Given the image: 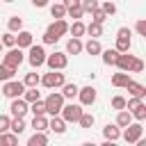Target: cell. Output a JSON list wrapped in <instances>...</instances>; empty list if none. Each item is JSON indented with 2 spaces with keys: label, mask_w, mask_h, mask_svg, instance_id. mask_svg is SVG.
<instances>
[{
  "label": "cell",
  "mask_w": 146,
  "mask_h": 146,
  "mask_svg": "<svg viewBox=\"0 0 146 146\" xmlns=\"http://www.w3.org/2000/svg\"><path fill=\"white\" fill-rule=\"evenodd\" d=\"M66 32H68L66 21H64V18H55V23H50L48 30H46V34H43V43H55V41H59V36L66 34Z\"/></svg>",
  "instance_id": "6da1fadb"
},
{
  "label": "cell",
  "mask_w": 146,
  "mask_h": 146,
  "mask_svg": "<svg viewBox=\"0 0 146 146\" xmlns=\"http://www.w3.org/2000/svg\"><path fill=\"white\" fill-rule=\"evenodd\" d=\"M39 82H41L43 87H48V89H57V87H62V84L66 82V78H64V73H59V71L50 68V73H46Z\"/></svg>",
  "instance_id": "7a4b0ae2"
},
{
  "label": "cell",
  "mask_w": 146,
  "mask_h": 146,
  "mask_svg": "<svg viewBox=\"0 0 146 146\" xmlns=\"http://www.w3.org/2000/svg\"><path fill=\"white\" fill-rule=\"evenodd\" d=\"M43 105H46V112L55 116V114H59V112H62V105H64V96H62V94H57V91H52V94H50V96L43 100Z\"/></svg>",
  "instance_id": "3957f363"
},
{
  "label": "cell",
  "mask_w": 146,
  "mask_h": 146,
  "mask_svg": "<svg viewBox=\"0 0 146 146\" xmlns=\"http://www.w3.org/2000/svg\"><path fill=\"white\" fill-rule=\"evenodd\" d=\"M82 112H84V110H82L80 105H73V103H71V105H62V112H59V114H62V119H64L66 123H78V119H80Z\"/></svg>",
  "instance_id": "277c9868"
},
{
  "label": "cell",
  "mask_w": 146,
  "mask_h": 146,
  "mask_svg": "<svg viewBox=\"0 0 146 146\" xmlns=\"http://www.w3.org/2000/svg\"><path fill=\"white\" fill-rule=\"evenodd\" d=\"M27 62L34 66V68H39V66H43L46 64V50H43V46H30V57H27Z\"/></svg>",
  "instance_id": "5b68a950"
},
{
  "label": "cell",
  "mask_w": 146,
  "mask_h": 146,
  "mask_svg": "<svg viewBox=\"0 0 146 146\" xmlns=\"http://www.w3.org/2000/svg\"><path fill=\"white\" fill-rule=\"evenodd\" d=\"M23 91H25V84L16 82V80H7L5 87H2V94L7 98H18V96H23Z\"/></svg>",
  "instance_id": "8992f818"
},
{
  "label": "cell",
  "mask_w": 146,
  "mask_h": 146,
  "mask_svg": "<svg viewBox=\"0 0 146 146\" xmlns=\"http://www.w3.org/2000/svg\"><path fill=\"white\" fill-rule=\"evenodd\" d=\"M46 64H48L50 68H55V71H62V68H66L68 57H66V52H52V55L46 57Z\"/></svg>",
  "instance_id": "52a82bcc"
},
{
  "label": "cell",
  "mask_w": 146,
  "mask_h": 146,
  "mask_svg": "<svg viewBox=\"0 0 146 146\" xmlns=\"http://www.w3.org/2000/svg\"><path fill=\"white\" fill-rule=\"evenodd\" d=\"M141 132H144V128H141V123H128L125 125V132H123V139L128 141V144H135L139 137H141Z\"/></svg>",
  "instance_id": "ba28073f"
},
{
  "label": "cell",
  "mask_w": 146,
  "mask_h": 146,
  "mask_svg": "<svg viewBox=\"0 0 146 146\" xmlns=\"http://www.w3.org/2000/svg\"><path fill=\"white\" fill-rule=\"evenodd\" d=\"M5 64L11 66V68H18V66L23 64V52H21V48H14V46H11V50L5 55Z\"/></svg>",
  "instance_id": "9c48e42d"
},
{
  "label": "cell",
  "mask_w": 146,
  "mask_h": 146,
  "mask_svg": "<svg viewBox=\"0 0 146 146\" xmlns=\"http://www.w3.org/2000/svg\"><path fill=\"white\" fill-rule=\"evenodd\" d=\"M78 96H80V103H82V105H94V103H96V89H94L91 84L78 89Z\"/></svg>",
  "instance_id": "30bf717a"
},
{
  "label": "cell",
  "mask_w": 146,
  "mask_h": 146,
  "mask_svg": "<svg viewBox=\"0 0 146 146\" xmlns=\"http://www.w3.org/2000/svg\"><path fill=\"white\" fill-rule=\"evenodd\" d=\"M11 116H25V112H27V100L25 98H11Z\"/></svg>",
  "instance_id": "8fae6325"
},
{
  "label": "cell",
  "mask_w": 146,
  "mask_h": 146,
  "mask_svg": "<svg viewBox=\"0 0 146 146\" xmlns=\"http://www.w3.org/2000/svg\"><path fill=\"white\" fill-rule=\"evenodd\" d=\"M132 55H128V52H119V57H116V64L114 66H119L121 71H125V73H130V66H132Z\"/></svg>",
  "instance_id": "7c38bea8"
},
{
  "label": "cell",
  "mask_w": 146,
  "mask_h": 146,
  "mask_svg": "<svg viewBox=\"0 0 146 146\" xmlns=\"http://www.w3.org/2000/svg\"><path fill=\"white\" fill-rule=\"evenodd\" d=\"M125 89H128L130 96H135V98H144V96H146V87L139 84V82H135V80H130V82L125 84Z\"/></svg>",
  "instance_id": "4fadbf2b"
},
{
  "label": "cell",
  "mask_w": 146,
  "mask_h": 146,
  "mask_svg": "<svg viewBox=\"0 0 146 146\" xmlns=\"http://www.w3.org/2000/svg\"><path fill=\"white\" fill-rule=\"evenodd\" d=\"M103 135H105V139H107V141H116V139L121 137V130H119V125H116V123H107V125L103 128Z\"/></svg>",
  "instance_id": "5bb4252c"
},
{
  "label": "cell",
  "mask_w": 146,
  "mask_h": 146,
  "mask_svg": "<svg viewBox=\"0 0 146 146\" xmlns=\"http://www.w3.org/2000/svg\"><path fill=\"white\" fill-rule=\"evenodd\" d=\"M32 39H34V36H32V32L21 30V32H18V36H16V46H18V48H30V46H32Z\"/></svg>",
  "instance_id": "9a60e30c"
},
{
  "label": "cell",
  "mask_w": 146,
  "mask_h": 146,
  "mask_svg": "<svg viewBox=\"0 0 146 146\" xmlns=\"http://www.w3.org/2000/svg\"><path fill=\"white\" fill-rule=\"evenodd\" d=\"M130 46H132L130 34H116V50H119V52H128Z\"/></svg>",
  "instance_id": "2e32d148"
},
{
  "label": "cell",
  "mask_w": 146,
  "mask_h": 146,
  "mask_svg": "<svg viewBox=\"0 0 146 146\" xmlns=\"http://www.w3.org/2000/svg\"><path fill=\"white\" fill-rule=\"evenodd\" d=\"M66 52H68V55H80V52H82V41H80L78 36L68 39V43H66Z\"/></svg>",
  "instance_id": "e0dca14e"
},
{
  "label": "cell",
  "mask_w": 146,
  "mask_h": 146,
  "mask_svg": "<svg viewBox=\"0 0 146 146\" xmlns=\"http://www.w3.org/2000/svg\"><path fill=\"white\" fill-rule=\"evenodd\" d=\"M48 128H50L52 132H57V135H62V132L66 130V121H64V119H59V116L55 114V116H52V121L48 123Z\"/></svg>",
  "instance_id": "ac0fdd59"
},
{
  "label": "cell",
  "mask_w": 146,
  "mask_h": 146,
  "mask_svg": "<svg viewBox=\"0 0 146 146\" xmlns=\"http://www.w3.org/2000/svg\"><path fill=\"white\" fill-rule=\"evenodd\" d=\"M43 144H48V137L41 130H34V135L27 139V146H43Z\"/></svg>",
  "instance_id": "d6986e66"
},
{
  "label": "cell",
  "mask_w": 146,
  "mask_h": 146,
  "mask_svg": "<svg viewBox=\"0 0 146 146\" xmlns=\"http://www.w3.org/2000/svg\"><path fill=\"white\" fill-rule=\"evenodd\" d=\"M84 32H89V36L98 39V36H103V23H96V21H91V23H89V27H87Z\"/></svg>",
  "instance_id": "ffe728a7"
},
{
  "label": "cell",
  "mask_w": 146,
  "mask_h": 146,
  "mask_svg": "<svg viewBox=\"0 0 146 146\" xmlns=\"http://www.w3.org/2000/svg\"><path fill=\"white\" fill-rule=\"evenodd\" d=\"M128 82H130V78H128V73H125V71H121V73H114V75H112V84H114V87H125Z\"/></svg>",
  "instance_id": "44dd1931"
},
{
  "label": "cell",
  "mask_w": 146,
  "mask_h": 146,
  "mask_svg": "<svg viewBox=\"0 0 146 146\" xmlns=\"http://www.w3.org/2000/svg\"><path fill=\"white\" fill-rule=\"evenodd\" d=\"M130 121H132V114H130L128 110H119V116H116V125H119V128H125Z\"/></svg>",
  "instance_id": "7402d4cb"
},
{
  "label": "cell",
  "mask_w": 146,
  "mask_h": 146,
  "mask_svg": "<svg viewBox=\"0 0 146 146\" xmlns=\"http://www.w3.org/2000/svg\"><path fill=\"white\" fill-rule=\"evenodd\" d=\"M9 130H11L14 135H21V132L25 130V121H23V116H14V121L9 123Z\"/></svg>",
  "instance_id": "603a6c76"
},
{
  "label": "cell",
  "mask_w": 146,
  "mask_h": 146,
  "mask_svg": "<svg viewBox=\"0 0 146 146\" xmlns=\"http://www.w3.org/2000/svg\"><path fill=\"white\" fill-rule=\"evenodd\" d=\"M82 48H84V50H87L89 55H98V52L103 50V48H100V41H98V39H89V41H87V46H82Z\"/></svg>",
  "instance_id": "cb8c5ba5"
},
{
  "label": "cell",
  "mask_w": 146,
  "mask_h": 146,
  "mask_svg": "<svg viewBox=\"0 0 146 146\" xmlns=\"http://www.w3.org/2000/svg\"><path fill=\"white\" fill-rule=\"evenodd\" d=\"M100 52H103V50H100ZM116 57H119V50H116V48L103 52V62H105L107 66H114V64H116Z\"/></svg>",
  "instance_id": "d4e9b609"
},
{
  "label": "cell",
  "mask_w": 146,
  "mask_h": 146,
  "mask_svg": "<svg viewBox=\"0 0 146 146\" xmlns=\"http://www.w3.org/2000/svg\"><path fill=\"white\" fill-rule=\"evenodd\" d=\"M78 89H80L78 84H66V82H64V84H62V96H64V98H75V96H78Z\"/></svg>",
  "instance_id": "484cf974"
},
{
  "label": "cell",
  "mask_w": 146,
  "mask_h": 146,
  "mask_svg": "<svg viewBox=\"0 0 146 146\" xmlns=\"http://www.w3.org/2000/svg\"><path fill=\"white\" fill-rule=\"evenodd\" d=\"M66 14H68L71 18H75V21H80L84 11H82V5L78 2V5H71V7H66Z\"/></svg>",
  "instance_id": "4316f807"
},
{
  "label": "cell",
  "mask_w": 146,
  "mask_h": 146,
  "mask_svg": "<svg viewBox=\"0 0 146 146\" xmlns=\"http://www.w3.org/2000/svg\"><path fill=\"white\" fill-rule=\"evenodd\" d=\"M128 112H130L137 121H144V119H146V105H144V103H139L137 107H132V110H128Z\"/></svg>",
  "instance_id": "83f0119b"
},
{
  "label": "cell",
  "mask_w": 146,
  "mask_h": 146,
  "mask_svg": "<svg viewBox=\"0 0 146 146\" xmlns=\"http://www.w3.org/2000/svg\"><path fill=\"white\" fill-rule=\"evenodd\" d=\"M32 128H34V130H41V132H43V130L48 128V121H46V116H43V114H34Z\"/></svg>",
  "instance_id": "f1b7e54d"
},
{
  "label": "cell",
  "mask_w": 146,
  "mask_h": 146,
  "mask_svg": "<svg viewBox=\"0 0 146 146\" xmlns=\"http://www.w3.org/2000/svg\"><path fill=\"white\" fill-rule=\"evenodd\" d=\"M14 144H18V135L0 132V146H14Z\"/></svg>",
  "instance_id": "f546056e"
},
{
  "label": "cell",
  "mask_w": 146,
  "mask_h": 146,
  "mask_svg": "<svg viewBox=\"0 0 146 146\" xmlns=\"http://www.w3.org/2000/svg\"><path fill=\"white\" fill-rule=\"evenodd\" d=\"M68 30H71V34H73V36H78V39H80V36L84 34V30H87V27H84V23H82V21H73V25H71Z\"/></svg>",
  "instance_id": "4dcf8cb0"
},
{
  "label": "cell",
  "mask_w": 146,
  "mask_h": 146,
  "mask_svg": "<svg viewBox=\"0 0 146 146\" xmlns=\"http://www.w3.org/2000/svg\"><path fill=\"white\" fill-rule=\"evenodd\" d=\"M94 121H96V119H94V114H89V112H82V114H80V119H78V123H80L82 128H91V125H94Z\"/></svg>",
  "instance_id": "1f68e13d"
},
{
  "label": "cell",
  "mask_w": 146,
  "mask_h": 146,
  "mask_svg": "<svg viewBox=\"0 0 146 146\" xmlns=\"http://www.w3.org/2000/svg\"><path fill=\"white\" fill-rule=\"evenodd\" d=\"M14 73H16V68H11V66H7V64H2V66H0V80H2V82L11 80V78H14Z\"/></svg>",
  "instance_id": "d6a6232c"
},
{
  "label": "cell",
  "mask_w": 146,
  "mask_h": 146,
  "mask_svg": "<svg viewBox=\"0 0 146 146\" xmlns=\"http://www.w3.org/2000/svg\"><path fill=\"white\" fill-rule=\"evenodd\" d=\"M50 14H52V18H64V16H66V7H64L62 2H57V5L50 7Z\"/></svg>",
  "instance_id": "836d02e7"
},
{
  "label": "cell",
  "mask_w": 146,
  "mask_h": 146,
  "mask_svg": "<svg viewBox=\"0 0 146 146\" xmlns=\"http://www.w3.org/2000/svg\"><path fill=\"white\" fill-rule=\"evenodd\" d=\"M21 30H23V18L11 16L9 18V32H21Z\"/></svg>",
  "instance_id": "e575fe53"
},
{
  "label": "cell",
  "mask_w": 146,
  "mask_h": 146,
  "mask_svg": "<svg viewBox=\"0 0 146 146\" xmlns=\"http://www.w3.org/2000/svg\"><path fill=\"white\" fill-rule=\"evenodd\" d=\"M23 98H25L27 103H34V100H39V91H36V87H30V89H25V91H23Z\"/></svg>",
  "instance_id": "d590c367"
},
{
  "label": "cell",
  "mask_w": 146,
  "mask_h": 146,
  "mask_svg": "<svg viewBox=\"0 0 146 146\" xmlns=\"http://www.w3.org/2000/svg\"><path fill=\"white\" fill-rule=\"evenodd\" d=\"M39 80H41V78H39L36 73H27V75H25V80H23V84H25V87H36V84H39Z\"/></svg>",
  "instance_id": "8d00e7d4"
},
{
  "label": "cell",
  "mask_w": 146,
  "mask_h": 146,
  "mask_svg": "<svg viewBox=\"0 0 146 146\" xmlns=\"http://www.w3.org/2000/svg\"><path fill=\"white\" fill-rule=\"evenodd\" d=\"M80 5H82V11H89V14H91L94 9H98V7H100V5H98V0H82Z\"/></svg>",
  "instance_id": "74e56055"
},
{
  "label": "cell",
  "mask_w": 146,
  "mask_h": 146,
  "mask_svg": "<svg viewBox=\"0 0 146 146\" xmlns=\"http://www.w3.org/2000/svg\"><path fill=\"white\" fill-rule=\"evenodd\" d=\"M91 16H94V21H96V23H105V21H107V14H105L100 7H98V9H94V11H91Z\"/></svg>",
  "instance_id": "f35d334b"
},
{
  "label": "cell",
  "mask_w": 146,
  "mask_h": 146,
  "mask_svg": "<svg viewBox=\"0 0 146 146\" xmlns=\"http://www.w3.org/2000/svg\"><path fill=\"white\" fill-rule=\"evenodd\" d=\"M2 46H7V48L16 46V34H14V32H7V34L2 36Z\"/></svg>",
  "instance_id": "ab89813d"
},
{
  "label": "cell",
  "mask_w": 146,
  "mask_h": 146,
  "mask_svg": "<svg viewBox=\"0 0 146 146\" xmlns=\"http://www.w3.org/2000/svg\"><path fill=\"white\" fill-rule=\"evenodd\" d=\"M112 107L114 110H125V98L123 96H114L112 98Z\"/></svg>",
  "instance_id": "60d3db41"
},
{
  "label": "cell",
  "mask_w": 146,
  "mask_h": 146,
  "mask_svg": "<svg viewBox=\"0 0 146 146\" xmlns=\"http://www.w3.org/2000/svg\"><path fill=\"white\" fill-rule=\"evenodd\" d=\"M32 112H34V114H46V105H43V100H41V98L32 103Z\"/></svg>",
  "instance_id": "b9f144b4"
},
{
  "label": "cell",
  "mask_w": 146,
  "mask_h": 146,
  "mask_svg": "<svg viewBox=\"0 0 146 146\" xmlns=\"http://www.w3.org/2000/svg\"><path fill=\"white\" fill-rule=\"evenodd\" d=\"M100 9H103V11H105V14H107V16H112V14H114V11H116V5H114V2H110V0H107V2H103V7H100Z\"/></svg>",
  "instance_id": "7bdbcfd3"
},
{
  "label": "cell",
  "mask_w": 146,
  "mask_h": 146,
  "mask_svg": "<svg viewBox=\"0 0 146 146\" xmlns=\"http://www.w3.org/2000/svg\"><path fill=\"white\" fill-rule=\"evenodd\" d=\"M130 71H132V73H141V71H144V62L135 57V59H132V66H130Z\"/></svg>",
  "instance_id": "ee69618b"
},
{
  "label": "cell",
  "mask_w": 146,
  "mask_h": 146,
  "mask_svg": "<svg viewBox=\"0 0 146 146\" xmlns=\"http://www.w3.org/2000/svg\"><path fill=\"white\" fill-rule=\"evenodd\" d=\"M9 123H11V119L5 116V114H0V132H7L9 130Z\"/></svg>",
  "instance_id": "f6af8a7d"
},
{
  "label": "cell",
  "mask_w": 146,
  "mask_h": 146,
  "mask_svg": "<svg viewBox=\"0 0 146 146\" xmlns=\"http://www.w3.org/2000/svg\"><path fill=\"white\" fill-rule=\"evenodd\" d=\"M137 32H139L141 36H146V21H144V18L137 21Z\"/></svg>",
  "instance_id": "bcb514c9"
},
{
  "label": "cell",
  "mask_w": 146,
  "mask_h": 146,
  "mask_svg": "<svg viewBox=\"0 0 146 146\" xmlns=\"http://www.w3.org/2000/svg\"><path fill=\"white\" fill-rule=\"evenodd\" d=\"M32 5H34V7H46L48 0H32Z\"/></svg>",
  "instance_id": "7dc6e473"
},
{
  "label": "cell",
  "mask_w": 146,
  "mask_h": 146,
  "mask_svg": "<svg viewBox=\"0 0 146 146\" xmlns=\"http://www.w3.org/2000/svg\"><path fill=\"white\" fill-rule=\"evenodd\" d=\"M78 2H80V0H64L62 5H64V7H71V5H78Z\"/></svg>",
  "instance_id": "c3c4849f"
},
{
  "label": "cell",
  "mask_w": 146,
  "mask_h": 146,
  "mask_svg": "<svg viewBox=\"0 0 146 146\" xmlns=\"http://www.w3.org/2000/svg\"><path fill=\"white\" fill-rule=\"evenodd\" d=\"M2 2H14V0H2Z\"/></svg>",
  "instance_id": "681fc988"
},
{
  "label": "cell",
  "mask_w": 146,
  "mask_h": 146,
  "mask_svg": "<svg viewBox=\"0 0 146 146\" xmlns=\"http://www.w3.org/2000/svg\"><path fill=\"white\" fill-rule=\"evenodd\" d=\"M0 50H2V43H0Z\"/></svg>",
  "instance_id": "f907efd6"
}]
</instances>
